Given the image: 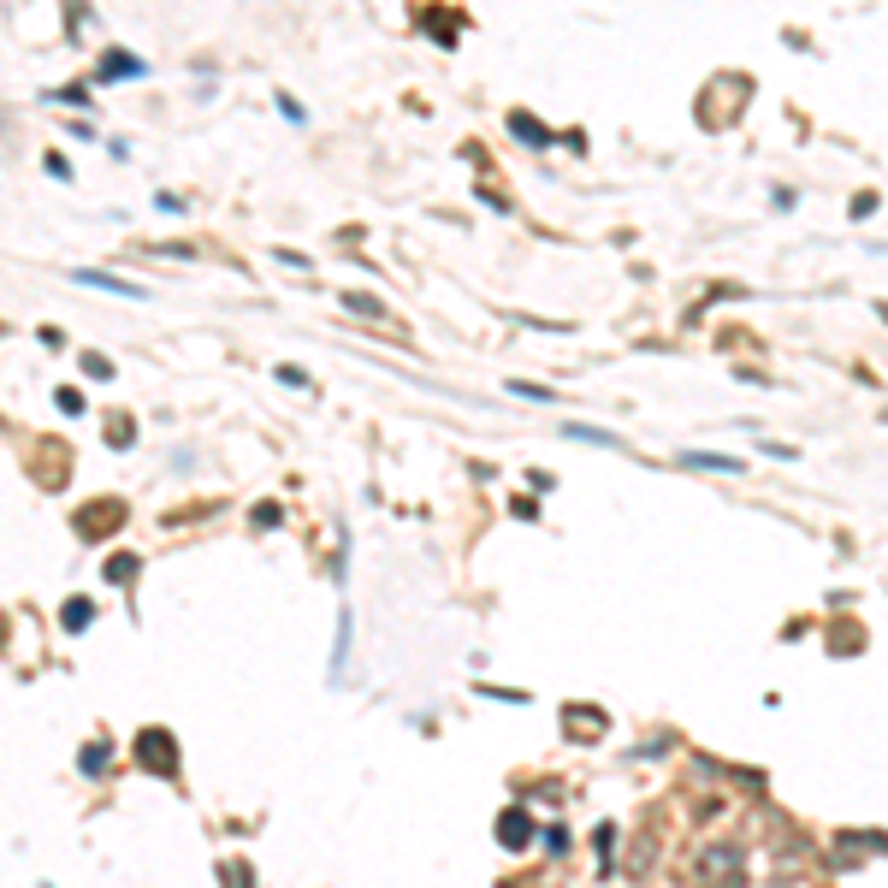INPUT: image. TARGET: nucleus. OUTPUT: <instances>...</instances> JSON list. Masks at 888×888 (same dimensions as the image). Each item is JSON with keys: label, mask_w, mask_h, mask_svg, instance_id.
<instances>
[{"label": "nucleus", "mask_w": 888, "mask_h": 888, "mask_svg": "<svg viewBox=\"0 0 888 888\" xmlns=\"http://www.w3.org/2000/svg\"><path fill=\"white\" fill-rule=\"evenodd\" d=\"M142 759H149L154 770H172V759H178V752H172L166 735H142Z\"/></svg>", "instance_id": "1"}, {"label": "nucleus", "mask_w": 888, "mask_h": 888, "mask_svg": "<svg viewBox=\"0 0 888 888\" xmlns=\"http://www.w3.org/2000/svg\"><path fill=\"white\" fill-rule=\"evenodd\" d=\"M78 285H101V290H119V297H130V302H142V297H149V290H142V285L107 279V273H78Z\"/></svg>", "instance_id": "2"}, {"label": "nucleus", "mask_w": 888, "mask_h": 888, "mask_svg": "<svg viewBox=\"0 0 888 888\" xmlns=\"http://www.w3.org/2000/svg\"><path fill=\"white\" fill-rule=\"evenodd\" d=\"M504 841H509V847L528 841V818H521V811H509V818H504Z\"/></svg>", "instance_id": "3"}, {"label": "nucleus", "mask_w": 888, "mask_h": 888, "mask_svg": "<svg viewBox=\"0 0 888 888\" xmlns=\"http://www.w3.org/2000/svg\"><path fill=\"white\" fill-rule=\"evenodd\" d=\"M569 439H592V445H604V450H616V445H622L616 433H592V427H569Z\"/></svg>", "instance_id": "4"}, {"label": "nucleus", "mask_w": 888, "mask_h": 888, "mask_svg": "<svg viewBox=\"0 0 888 888\" xmlns=\"http://www.w3.org/2000/svg\"><path fill=\"white\" fill-rule=\"evenodd\" d=\"M693 469H735V457H711V450H693Z\"/></svg>", "instance_id": "5"}, {"label": "nucleus", "mask_w": 888, "mask_h": 888, "mask_svg": "<svg viewBox=\"0 0 888 888\" xmlns=\"http://www.w3.org/2000/svg\"><path fill=\"white\" fill-rule=\"evenodd\" d=\"M66 628H90V604H71L66 610Z\"/></svg>", "instance_id": "6"}]
</instances>
